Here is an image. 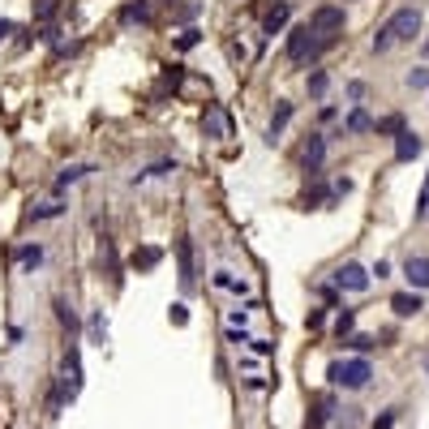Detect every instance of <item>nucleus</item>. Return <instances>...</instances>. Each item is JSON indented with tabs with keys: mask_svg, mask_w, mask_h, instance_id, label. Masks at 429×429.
<instances>
[{
	"mask_svg": "<svg viewBox=\"0 0 429 429\" xmlns=\"http://www.w3.org/2000/svg\"><path fill=\"white\" fill-rule=\"evenodd\" d=\"M327 416H331V399H327V395H322V399L313 404V412H309V421H305V429H322V425H327Z\"/></svg>",
	"mask_w": 429,
	"mask_h": 429,
	"instance_id": "17",
	"label": "nucleus"
},
{
	"mask_svg": "<svg viewBox=\"0 0 429 429\" xmlns=\"http://www.w3.org/2000/svg\"><path fill=\"white\" fill-rule=\"evenodd\" d=\"M339 425H344V429H356V425H361V416H356V408H344V416H339Z\"/></svg>",
	"mask_w": 429,
	"mask_h": 429,
	"instance_id": "31",
	"label": "nucleus"
},
{
	"mask_svg": "<svg viewBox=\"0 0 429 429\" xmlns=\"http://www.w3.org/2000/svg\"><path fill=\"white\" fill-rule=\"evenodd\" d=\"M421 35V9H399L387 26H378L373 35V52H391L395 43H412Z\"/></svg>",
	"mask_w": 429,
	"mask_h": 429,
	"instance_id": "1",
	"label": "nucleus"
},
{
	"mask_svg": "<svg viewBox=\"0 0 429 429\" xmlns=\"http://www.w3.org/2000/svg\"><path fill=\"white\" fill-rule=\"evenodd\" d=\"M288 13H292V9H288V0H279V5H275L271 13H266V22H262V35H266V39H271V35H279V30L288 26Z\"/></svg>",
	"mask_w": 429,
	"mask_h": 429,
	"instance_id": "11",
	"label": "nucleus"
},
{
	"mask_svg": "<svg viewBox=\"0 0 429 429\" xmlns=\"http://www.w3.org/2000/svg\"><path fill=\"white\" fill-rule=\"evenodd\" d=\"M90 172H95L90 164H69V168L61 172V181H56V189H69V185H78V181H82V176H90Z\"/></svg>",
	"mask_w": 429,
	"mask_h": 429,
	"instance_id": "14",
	"label": "nucleus"
},
{
	"mask_svg": "<svg viewBox=\"0 0 429 429\" xmlns=\"http://www.w3.org/2000/svg\"><path fill=\"white\" fill-rule=\"evenodd\" d=\"M404 275H408L412 288L425 292V288H429V258H408V262H404Z\"/></svg>",
	"mask_w": 429,
	"mask_h": 429,
	"instance_id": "10",
	"label": "nucleus"
},
{
	"mask_svg": "<svg viewBox=\"0 0 429 429\" xmlns=\"http://www.w3.org/2000/svg\"><path fill=\"white\" fill-rule=\"evenodd\" d=\"M327 86H331L327 69H313V73H309V95H313V99H322V95H327Z\"/></svg>",
	"mask_w": 429,
	"mask_h": 429,
	"instance_id": "21",
	"label": "nucleus"
},
{
	"mask_svg": "<svg viewBox=\"0 0 429 429\" xmlns=\"http://www.w3.org/2000/svg\"><path fill=\"white\" fill-rule=\"evenodd\" d=\"M322 318H327V313H322V309H313V313L305 318V327H309V331H318V327H322Z\"/></svg>",
	"mask_w": 429,
	"mask_h": 429,
	"instance_id": "32",
	"label": "nucleus"
},
{
	"mask_svg": "<svg viewBox=\"0 0 429 429\" xmlns=\"http://www.w3.org/2000/svg\"><path fill=\"white\" fill-rule=\"evenodd\" d=\"M61 210H65V206H61L56 198H52V202H39V206H35L30 214H35V219H56V214H61Z\"/></svg>",
	"mask_w": 429,
	"mask_h": 429,
	"instance_id": "23",
	"label": "nucleus"
},
{
	"mask_svg": "<svg viewBox=\"0 0 429 429\" xmlns=\"http://www.w3.org/2000/svg\"><path fill=\"white\" fill-rule=\"evenodd\" d=\"M202 133L206 138H228V112L219 103H206V112H202Z\"/></svg>",
	"mask_w": 429,
	"mask_h": 429,
	"instance_id": "7",
	"label": "nucleus"
},
{
	"mask_svg": "<svg viewBox=\"0 0 429 429\" xmlns=\"http://www.w3.org/2000/svg\"><path fill=\"white\" fill-rule=\"evenodd\" d=\"M421 155V138L412 133V129H404L399 138H395V159H399V164H408V159H416Z\"/></svg>",
	"mask_w": 429,
	"mask_h": 429,
	"instance_id": "12",
	"label": "nucleus"
},
{
	"mask_svg": "<svg viewBox=\"0 0 429 429\" xmlns=\"http://www.w3.org/2000/svg\"><path fill=\"white\" fill-rule=\"evenodd\" d=\"M159 258H164V253H159L155 245H146V249L133 253V266H138V271H150V266H159Z\"/></svg>",
	"mask_w": 429,
	"mask_h": 429,
	"instance_id": "18",
	"label": "nucleus"
},
{
	"mask_svg": "<svg viewBox=\"0 0 429 429\" xmlns=\"http://www.w3.org/2000/svg\"><path fill=\"white\" fill-rule=\"evenodd\" d=\"M309 30H313L318 39L335 43V39L344 35V9H339V5H322V9H313V13H309Z\"/></svg>",
	"mask_w": 429,
	"mask_h": 429,
	"instance_id": "4",
	"label": "nucleus"
},
{
	"mask_svg": "<svg viewBox=\"0 0 429 429\" xmlns=\"http://www.w3.org/2000/svg\"><path fill=\"white\" fill-rule=\"evenodd\" d=\"M121 22H150V5H146V0H138V5H125V9H121Z\"/></svg>",
	"mask_w": 429,
	"mask_h": 429,
	"instance_id": "20",
	"label": "nucleus"
},
{
	"mask_svg": "<svg viewBox=\"0 0 429 429\" xmlns=\"http://www.w3.org/2000/svg\"><path fill=\"white\" fill-rule=\"evenodd\" d=\"M103 335H107V322H103V313H95V318H90V339L103 344Z\"/></svg>",
	"mask_w": 429,
	"mask_h": 429,
	"instance_id": "26",
	"label": "nucleus"
},
{
	"mask_svg": "<svg viewBox=\"0 0 429 429\" xmlns=\"http://www.w3.org/2000/svg\"><path fill=\"white\" fill-rule=\"evenodd\" d=\"M288 121H292V103H288V99H279V103H275V116H271V129H266V138L275 142V138L288 129Z\"/></svg>",
	"mask_w": 429,
	"mask_h": 429,
	"instance_id": "13",
	"label": "nucleus"
},
{
	"mask_svg": "<svg viewBox=\"0 0 429 429\" xmlns=\"http://www.w3.org/2000/svg\"><path fill=\"white\" fill-rule=\"evenodd\" d=\"M352 322H356V313H352V309H339V318H335V335H339V339L352 331Z\"/></svg>",
	"mask_w": 429,
	"mask_h": 429,
	"instance_id": "24",
	"label": "nucleus"
},
{
	"mask_svg": "<svg viewBox=\"0 0 429 429\" xmlns=\"http://www.w3.org/2000/svg\"><path fill=\"white\" fill-rule=\"evenodd\" d=\"M344 344H348V348H356V352H369V348H373V339H369V335H352V339H344Z\"/></svg>",
	"mask_w": 429,
	"mask_h": 429,
	"instance_id": "30",
	"label": "nucleus"
},
{
	"mask_svg": "<svg viewBox=\"0 0 429 429\" xmlns=\"http://www.w3.org/2000/svg\"><path fill=\"white\" fill-rule=\"evenodd\" d=\"M249 348H253V352H258V356H271V344H266V339H253V344H249Z\"/></svg>",
	"mask_w": 429,
	"mask_h": 429,
	"instance_id": "35",
	"label": "nucleus"
},
{
	"mask_svg": "<svg viewBox=\"0 0 429 429\" xmlns=\"http://www.w3.org/2000/svg\"><path fill=\"white\" fill-rule=\"evenodd\" d=\"M5 35H13V22H9V18H0V39H5Z\"/></svg>",
	"mask_w": 429,
	"mask_h": 429,
	"instance_id": "36",
	"label": "nucleus"
},
{
	"mask_svg": "<svg viewBox=\"0 0 429 429\" xmlns=\"http://www.w3.org/2000/svg\"><path fill=\"white\" fill-rule=\"evenodd\" d=\"M198 39H202V30H185V35L176 39V47H181V52H189V47H198Z\"/></svg>",
	"mask_w": 429,
	"mask_h": 429,
	"instance_id": "28",
	"label": "nucleus"
},
{
	"mask_svg": "<svg viewBox=\"0 0 429 429\" xmlns=\"http://www.w3.org/2000/svg\"><path fill=\"white\" fill-rule=\"evenodd\" d=\"M391 309H395L399 318H416V313L425 309V301H421V292H395V296H391Z\"/></svg>",
	"mask_w": 429,
	"mask_h": 429,
	"instance_id": "9",
	"label": "nucleus"
},
{
	"mask_svg": "<svg viewBox=\"0 0 429 429\" xmlns=\"http://www.w3.org/2000/svg\"><path fill=\"white\" fill-rule=\"evenodd\" d=\"M176 266H181V288H193L198 266H193V241L189 236H176Z\"/></svg>",
	"mask_w": 429,
	"mask_h": 429,
	"instance_id": "6",
	"label": "nucleus"
},
{
	"mask_svg": "<svg viewBox=\"0 0 429 429\" xmlns=\"http://www.w3.org/2000/svg\"><path fill=\"white\" fill-rule=\"evenodd\" d=\"M369 378H373V369H369L365 356H352V361H335V365H331V382H335V387L361 391V387H369Z\"/></svg>",
	"mask_w": 429,
	"mask_h": 429,
	"instance_id": "3",
	"label": "nucleus"
},
{
	"mask_svg": "<svg viewBox=\"0 0 429 429\" xmlns=\"http://www.w3.org/2000/svg\"><path fill=\"white\" fill-rule=\"evenodd\" d=\"M13 258H18V266H26V271H35V266L43 262V245H22V249H18Z\"/></svg>",
	"mask_w": 429,
	"mask_h": 429,
	"instance_id": "16",
	"label": "nucleus"
},
{
	"mask_svg": "<svg viewBox=\"0 0 429 429\" xmlns=\"http://www.w3.org/2000/svg\"><path fill=\"white\" fill-rule=\"evenodd\" d=\"M425 373H429V365H425Z\"/></svg>",
	"mask_w": 429,
	"mask_h": 429,
	"instance_id": "37",
	"label": "nucleus"
},
{
	"mask_svg": "<svg viewBox=\"0 0 429 429\" xmlns=\"http://www.w3.org/2000/svg\"><path fill=\"white\" fill-rule=\"evenodd\" d=\"M214 288H224V292H249V284L236 279L232 271H219V275H214Z\"/></svg>",
	"mask_w": 429,
	"mask_h": 429,
	"instance_id": "19",
	"label": "nucleus"
},
{
	"mask_svg": "<svg viewBox=\"0 0 429 429\" xmlns=\"http://www.w3.org/2000/svg\"><path fill=\"white\" fill-rule=\"evenodd\" d=\"M344 129H348V133H369V129H378V125L369 121V112H365V107H356V112L344 121Z\"/></svg>",
	"mask_w": 429,
	"mask_h": 429,
	"instance_id": "15",
	"label": "nucleus"
},
{
	"mask_svg": "<svg viewBox=\"0 0 429 429\" xmlns=\"http://www.w3.org/2000/svg\"><path fill=\"white\" fill-rule=\"evenodd\" d=\"M168 318H172V322H176V327H185V322H189V309H185V305H181V301H176V305H172V309H168Z\"/></svg>",
	"mask_w": 429,
	"mask_h": 429,
	"instance_id": "29",
	"label": "nucleus"
},
{
	"mask_svg": "<svg viewBox=\"0 0 429 429\" xmlns=\"http://www.w3.org/2000/svg\"><path fill=\"white\" fill-rule=\"evenodd\" d=\"M378 133H391V138H399V133H404V116H387V121H378Z\"/></svg>",
	"mask_w": 429,
	"mask_h": 429,
	"instance_id": "25",
	"label": "nucleus"
},
{
	"mask_svg": "<svg viewBox=\"0 0 429 429\" xmlns=\"http://www.w3.org/2000/svg\"><path fill=\"white\" fill-rule=\"evenodd\" d=\"M30 5H35V18H39V22H47V18L61 13V0H30Z\"/></svg>",
	"mask_w": 429,
	"mask_h": 429,
	"instance_id": "22",
	"label": "nucleus"
},
{
	"mask_svg": "<svg viewBox=\"0 0 429 429\" xmlns=\"http://www.w3.org/2000/svg\"><path fill=\"white\" fill-rule=\"evenodd\" d=\"M408 86H412V90H425V86H429V69H412V73H408Z\"/></svg>",
	"mask_w": 429,
	"mask_h": 429,
	"instance_id": "27",
	"label": "nucleus"
},
{
	"mask_svg": "<svg viewBox=\"0 0 429 429\" xmlns=\"http://www.w3.org/2000/svg\"><path fill=\"white\" fill-rule=\"evenodd\" d=\"M327 47H331V43H327V39H318V35L309 30V22H305V26H296V30L288 35V56H292L296 65H305V61H318Z\"/></svg>",
	"mask_w": 429,
	"mask_h": 429,
	"instance_id": "2",
	"label": "nucleus"
},
{
	"mask_svg": "<svg viewBox=\"0 0 429 429\" xmlns=\"http://www.w3.org/2000/svg\"><path fill=\"white\" fill-rule=\"evenodd\" d=\"M322 159H327V138L313 133V138H309V146H305V172H309V176H318Z\"/></svg>",
	"mask_w": 429,
	"mask_h": 429,
	"instance_id": "8",
	"label": "nucleus"
},
{
	"mask_svg": "<svg viewBox=\"0 0 429 429\" xmlns=\"http://www.w3.org/2000/svg\"><path fill=\"white\" fill-rule=\"evenodd\" d=\"M245 322H249V309H236V313L228 318V327H245Z\"/></svg>",
	"mask_w": 429,
	"mask_h": 429,
	"instance_id": "33",
	"label": "nucleus"
},
{
	"mask_svg": "<svg viewBox=\"0 0 429 429\" xmlns=\"http://www.w3.org/2000/svg\"><path fill=\"white\" fill-rule=\"evenodd\" d=\"M391 425H395V412H382L378 421H373V429H391Z\"/></svg>",
	"mask_w": 429,
	"mask_h": 429,
	"instance_id": "34",
	"label": "nucleus"
},
{
	"mask_svg": "<svg viewBox=\"0 0 429 429\" xmlns=\"http://www.w3.org/2000/svg\"><path fill=\"white\" fill-rule=\"evenodd\" d=\"M335 288H348V292H365L369 288V271L356 262H344L339 271H335Z\"/></svg>",
	"mask_w": 429,
	"mask_h": 429,
	"instance_id": "5",
	"label": "nucleus"
}]
</instances>
